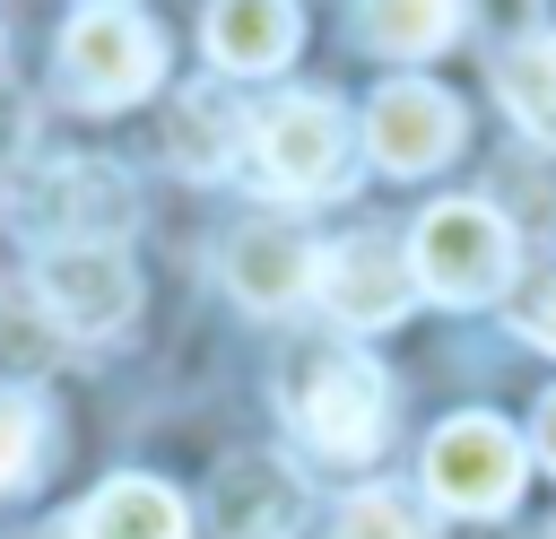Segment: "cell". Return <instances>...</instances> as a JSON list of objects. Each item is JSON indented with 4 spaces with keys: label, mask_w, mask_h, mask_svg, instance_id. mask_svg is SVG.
Masks as SVG:
<instances>
[{
    "label": "cell",
    "mask_w": 556,
    "mask_h": 539,
    "mask_svg": "<svg viewBox=\"0 0 556 539\" xmlns=\"http://www.w3.org/2000/svg\"><path fill=\"white\" fill-rule=\"evenodd\" d=\"M156 70H165V43H156V26L130 17L122 0H96V9L70 17V35H61V87H70V104H87V113L139 104V96L156 87Z\"/></svg>",
    "instance_id": "7a4b0ae2"
},
{
    "label": "cell",
    "mask_w": 556,
    "mask_h": 539,
    "mask_svg": "<svg viewBox=\"0 0 556 539\" xmlns=\"http://www.w3.org/2000/svg\"><path fill=\"white\" fill-rule=\"evenodd\" d=\"M252 174L278 200H330L348 183V113L330 96H278L252 122Z\"/></svg>",
    "instance_id": "3957f363"
},
{
    "label": "cell",
    "mask_w": 556,
    "mask_h": 539,
    "mask_svg": "<svg viewBox=\"0 0 556 539\" xmlns=\"http://www.w3.org/2000/svg\"><path fill=\"white\" fill-rule=\"evenodd\" d=\"M495 96L513 104V122L530 139H556V35H521L495 61Z\"/></svg>",
    "instance_id": "9a60e30c"
},
{
    "label": "cell",
    "mask_w": 556,
    "mask_h": 539,
    "mask_svg": "<svg viewBox=\"0 0 556 539\" xmlns=\"http://www.w3.org/2000/svg\"><path fill=\"white\" fill-rule=\"evenodd\" d=\"M521 330H530V339H539V348H556V278H547V287H539V304H530V313H521Z\"/></svg>",
    "instance_id": "d6986e66"
},
{
    "label": "cell",
    "mask_w": 556,
    "mask_h": 539,
    "mask_svg": "<svg viewBox=\"0 0 556 539\" xmlns=\"http://www.w3.org/2000/svg\"><path fill=\"white\" fill-rule=\"evenodd\" d=\"M426 487L452 513H513L521 496V435L504 417H443L426 443Z\"/></svg>",
    "instance_id": "8992f818"
},
{
    "label": "cell",
    "mask_w": 556,
    "mask_h": 539,
    "mask_svg": "<svg viewBox=\"0 0 556 539\" xmlns=\"http://www.w3.org/2000/svg\"><path fill=\"white\" fill-rule=\"evenodd\" d=\"M330 539H434V513L408 496V487H365L339 504Z\"/></svg>",
    "instance_id": "e0dca14e"
},
{
    "label": "cell",
    "mask_w": 556,
    "mask_h": 539,
    "mask_svg": "<svg viewBox=\"0 0 556 539\" xmlns=\"http://www.w3.org/2000/svg\"><path fill=\"white\" fill-rule=\"evenodd\" d=\"M408 270H417V287L443 296V304H486V296L513 287V226H504L486 200H443V209L417 217Z\"/></svg>",
    "instance_id": "6da1fadb"
},
{
    "label": "cell",
    "mask_w": 556,
    "mask_h": 539,
    "mask_svg": "<svg viewBox=\"0 0 556 539\" xmlns=\"http://www.w3.org/2000/svg\"><path fill=\"white\" fill-rule=\"evenodd\" d=\"M365 148H374L382 174H434L460 148V104L434 78H391L365 104Z\"/></svg>",
    "instance_id": "ba28073f"
},
{
    "label": "cell",
    "mask_w": 556,
    "mask_h": 539,
    "mask_svg": "<svg viewBox=\"0 0 556 539\" xmlns=\"http://www.w3.org/2000/svg\"><path fill=\"white\" fill-rule=\"evenodd\" d=\"M348 330H391L408 304H417V270H408V243L391 235H348L321 252V287H313Z\"/></svg>",
    "instance_id": "52a82bcc"
},
{
    "label": "cell",
    "mask_w": 556,
    "mask_h": 539,
    "mask_svg": "<svg viewBox=\"0 0 556 539\" xmlns=\"http://www.w3.org/2000/svg\"><path fill=\"white\" fill-rule=\"evenodd\" d=\"M35 304L70 339H113L139 313V270L122 243H43L35 261Z\"/></svg>",
    "instance_id": "277c9868"
},
{
    "label": "cell",
    "mask_w": 556,
    "mask_h": 539,
    "mask_svg": "<svg viewBox=\"0 0 556 539\" xmlns=\"http://www.w3.org/2000/svg\"><path fill=\"white\" fill-rule=\"evenodd\" d=\"M356 35L391 61H426L460 35V0H356Z\"/></svg>",
    "instance_id": "5bb4252c"
},
{
    "label": "cell",
    "mask_w": 556,
    "mask_h": 539,
    "mask_svg": "<svg viewBox=\"0 0 556 539\" xmlns=\"http://www.w3.org/2000/svg\"><path fill=\"white\" fill-rule=\"evenodd\" d=\"M78 539H191V513L156 478H104L78 513Z\"/></svg>",
    "instance_id": "4fadbf2b"
},
{
    "label": "cell",
    "mask_w": 556,
    "mask_h": 539,
    "mask_svg": "<svg viewBox=\"0 0 556 539\" xmlns=\"http://www.w3.org/2000/svg\"><path fill=\"white\" fill-rule=\"evenodd\" d=\"M295 417H304V435H313L330 461H365V452L391 435V383H382V365H374V356L330 348V356H313V365H304Z\"/></svg>",
    "instance_id": "5b68a950"
},
{
    "label": "cell",
    "mask_w": 556,
    "mask_h": 539,
    "mask_svg": "<svg viewBox=\"0 0 556 539\" xmlns=\"http://www.w3.org/2000/svg\"><path fill=\"white\" fill-rule=\"evenodd\" d=\"M217 270H226V287H235L252 313H287V304H304V296L321 287V243L295 235V226H278V217H252V226L226 235Z\"/></svg>",
    "instance_id": "9c48e42d"
},
{
    "label": "cell",
    "mask_w": 556,
    "mask_h": 539,
    "mask_svg": "<svg viewBox=\"0 0 556 539\" xmlns=\"http://www.w3.org/2000/svg\"><path fill=\"white\" fill-rule=\"evenodd\" d=\"M165 156L182 165V174H217L226 156H235V113L200 87V96H182L174 104V130H165Z\"/></svg>",
    "instance_id": "2e32d148"
},
{
    "label": "cell",
    "mask_w": 556,
    "mask_h": 539,
    "mask_svg": "<svg viewBox=\"0 0 556 539\" xmlns=\"http://www.w3.org/2000/svg\"><path fill=\"white\" fill-rule=\"evenodd\" d=\"M304 522V478L278 452H235L208 487V530L217 539H287Z\"/></svg>",
    "instance_id": "30bf717a"
},
{
    "label": "cell",
    "mask_w": 556,
    "mask_h": 539,
    "mask_svg": "<svg viewBox=\"0 0 556 539\" xmlns=\"http://www.w3.org/2000/svg\"><path fill=\"white\" fill-rule=\"evenodd\" d=\"M43 461V400L35 391H0V496L26 487Z\"/></svg>",
    "instance_id": "ac0fdd59"
},
{
    "label": "cell",
    "mask_w": 556,
    "mask_h": 539,
    "mask_svg": "<svg viewBox=\"0 0 556 539\" xmlns=\"http://www.w3.org/2000/svg\"><path fill=\"white\" fill-rule=\"evenodd\" d=\"M26 217L35 226H70L61 243H113V226L130 217V191H122V174L113 165H96V156H78V165H52V174H35L26 183Z\"/></svg>",
    "instance_id": "8fae6325"
},
{
    "label": "cell",
    "mask_w": 556,
    "mask_h": 539,
    "mask_svg": "<svg viewBox=\"0 0 556 539\" xmlns=\"http://www.w3.org/2000/svg\"><path fill=\"white\" fill-rule=\"evenodd\" d=\"M200 43H208V61H217V70L261 78V70L295 61L304 17H295V0H217V9H208V26H200Z\"/></svg>",
    "instance_id": "7c38bea8"
},
{
    "label": "cell",
    "mask_w": 556,
    "mask_h": 539,
    "mask_svg": "<svg viewBox=\"0 0 556 539\" xmlns=\"http://www.w3.org/2000/svg\"><path fill=\"white\" fill-rule=\"evenodd\" d=\"M539 461H547V469H556V391H547V400H539Z\"/></svg>",
    "instance_id": "ffe728a7"
}]
</instances>
